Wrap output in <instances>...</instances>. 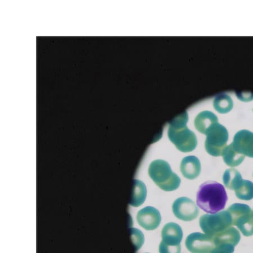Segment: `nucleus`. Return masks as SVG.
<instances>
[{"label":"nucleus","mask_w":253,"mask_h":253,"mask_svg":"<svg viewBox=\"0 0 253 253\" xmlns=\"http://www.w3.org/2000/svg\"><path fill=\"white\" fill-rule=\"evenodd\" d=\"M228 197L224 186L215 181H207L199 187L197 195L198 206L211 214L217 213L225 207Z\"/></svg>","instance_id":"obj_1"},{"label":"nucleus","mask_w":253,"mask_h":253,"mask_svg":"<svg viewBox=\"0 0 253 253\" xmlns=\"http://www.w3.org/2000/svg\"><path fill=\"white\" fill-rule=\"evenodd\" d=\"M188 121V114L185 111L169 122L168 129L169 140L183 153L193 152L198 145L197 136L187 126Z\"/></svg>","instance_id":"obj_2"},{"label":"nucleus","mask_w":253,"mask_h":253,"mask_svg":"<svg viewBox=\"0 0 253 253\" xmlns=\"http://www.w3.org/2000/svg\"><path fill=\"white\" fill-rule=\"evenodd\" d=\"M149 175L159 187L166 191L175 190L180 185V178L171 169L168 162L161 159L151 163Z\"/></svg>","instance_id":"obj_3"},{"label":"nucleus","mask_w":253,"mask_h":253,"mask_svg":"<svg viewBox=\"0 0 253 253\" xmlns=\"http://www.w3.org/2000/svg\"><path fill=\"white\" fill-rule=\"evenodd\" d=\"M206 135L207 153L213 157L222 156L228 140V132L225 126L217 122L208 129Z\"/></svg>","instance_id":"obj_4"},{"label":"nucleus","mask_w":253,"mask_h":253,"mask_svg":"<svg viewBox=\"0 0 253 253\" xmlns=\"http://www.w3.org/2000/svg\"><path fill=\"white\" fill-rule=\"evenodd\" d=\"M199 223L203 231L212 237L232 225L231 216L227 211L213 214L203 215L200 218Z\"/></svg>","instance_id":"obj_5"},{"label":"nucleus","mask_w":253,"mask_h":253,"mask_svg":"<svg viewBox=\"0 0 253 253\" xmlns=\"http://www.w3.org/2000/svg\"><path fill=\"white\" fill-rule=\"evenodd\" d=\"M227 211L231 214L232 225L237 226L244 236L253 235V212L250 207L236 203L228 208Z\"/></svg>","instance_id":"obj_6"},{"label":"nucleus","mask_w":253,"mask_h":253,"mask_svg":"<svg viewBox=\"0 0 253 253\" xmlns=\"http://www.w3.org/2000/svg\"><path fill=\"white\" fill-rule=\"evenodd\" d=\"M185 244L187 250L193 253H210L215 247L213 237L200 232L187 236Z\"/></svg>","instance_id":"obj_7"},{"label":"nucleus","mask_w":253,"mask_h":253,"mask_svg":"<svg viewBox=\"0 0 253 253\" xmlns=\"http://www.w3.org/2000/svg\"><path fill=\"white\" fill-rule=\"evenodd\" d=\"M172 210L175 217L183 221H193L199 214L197 205L192 200L186 197L175 200L173 204Z\"/></svg>","instance_id":"obj_8"},{"label":"nucleus","mask_w":253,"mask_h":253,"mask_svg":"<svg viewBox=\"0 0 253 253\" xmlns=\"http://www.w3.org/2000/svg\"><path fill=\"white\" fill-rule=\"evenodd\" d=\"M137 221L139 225L148 231L157 229L161 222V215L156 208L146 207L138 212Z\"/></svg>","instance_id":"obj_9"},{"label":"nucleus","mask_w":253,"mask_h":253,"mask_svg":"<svg viewBox=\"0 0 253 253\" xmlns=\"http://www.w3.org/2000/svg\"><path fill=\"white\" fill-rule=\"evenodd\" d=\"M232 144L240 154L253 158V132L250 130H239L235 134Z\"/></svg>","instance_id":"obj_10"},{"label":"nucleus","mask_w":253,"mask_h":253,"mask_svg":"<svg viewBox=\"0 0 253 253\" xmlns=\"http://www.w3.org/2000/svg\"><path fill=\"white\" fill-rule=\"evenodd\" d=\"M183 238L182 228L177 223L166 224L162 231V242L166 246L175 247L180 245Z\"/></svg>","instance_id":"obj_11"},{"label":"nucleus","mask_w":253,"mask_h":253,"mask_svg":"<svg viewBox=\"0 0 253 253\" xmlns=\"http://www.w3.org/2000/svg\"><path fill=\"white\" fill-rule=\"evenodd\" d=\"M180 170L185 178L194 179L197 178L201 173V162L199 159L195 156L186 157L182 159Z\"/></svg>","instance_id":"obj_12"},{"label":"nucleus","mask_w":253,"mask_h":253,"mask_svg":"<svg viewBox=\"0 0 253 253\" xmlns=\"http://www.w3.org/2000/svg\"><path fill=\"white\" fill-rule=\"evenodd\" d=\"M217 122V117L213 113L206 111L198 114L195 118L194 125L199 132L206 134L208 129Z\"/></svg>","instance_id":"obj_13"},{"label":"nucleus","mask_w":253,"mask_h":253,"mask_svg":"<svg viewBox=\"0 0 253 253\" xmlns=\"http://www.w3.org/2000/svg\"><path fill=\"white\" fill-rule=\"evenodd\" d=\"M213 238L215 247L222 244H230L236 247L240 242L241 236L236 228L230 227L215 235Z\"/></svg>","instance_id":"obj_14"},{"label":"nucleus","mask_w":253,"mask_h":253,"mask_svg":"<svg viewBox=\"0 0 253 253\" xmlns=\"http://www.w3.org/2000/svg\"><path fill=\"white\" fill-rule=\"evenodd\" d=\"M146 194V187L144 183L138 179H134L130 205L133 207L141 206L145 201Z\"/></svg>","instance_id":"obj_15"},{"label":"nucleus","mask_w":253,"mask_h":253,"mask_svg":"<svg viewBox=\"0 0 253 253\" xmlns=\"http://www.w3.org/2000/svg\"><path fill=\"white\" fill-rule=\"evenodd\" d=\"M224 162L230 167H234L239 166L244 160L245 157L235 150L232 143L226 147L222 153Z\"/></svg>","instance_id":"obj_16"},{"label":"nucleus","mask_w":253,"mask_h":253,"mask_svg":"<svg viewBox=\"0 0 253 253\" xmlns=\"http://www.w3.org/2000/svg\"><path fill=\"white\" fill-rule=\"evenodd\" d=\"M243 180L242 175L234 169H227L223 174V183L228 189L235 191Z\"/></svg>","instance_id":"obj_17"},{"label":"nucleus","mask_w":253,"mask_h":253,"mask_svg":"<svg viewBox=\"0 0 253 253\" xmlns=\"http://www.w3.org/2000/svg\"><path fill=\"white\" fill-rule=\"evenodd\" d=\"M213 106L216 111L221 114H226L233 108L234 103L229 95L221 93L214 98Z\"/></svg>","instance_id":"obj_18"},{"label":"nucleus","mask_w":253,"mask_h":253,"mask_svg":"<svg viewBox=\"0 0 253 253\" xmlns=\"http://www.w3.org/2000/svg\"><path fill=\"white\" fill-rule=\"evenodd\" d=\"M236 197L243 201H251L253 199V183L248 180H243L235 190Z\"/></svg>","instance_id":"obj_19"},{"label":"nucleus","mask_w":253,"mask_h":253,"mask_svg":"<svg viewBox=\"0 0 253 253\" xmlns=\"http://www.w3.org/2000/svg\"><path fill=\"white\" fill-rule=\"evenodd\" d=\"M130 232L134 250H135V252H137L144 243V234L137 228H132L130 230Z\"/></svg>","instance_id":"obj_20"},{"label":"nucleus","mask_w":253,"mask_h":253,"mask_svg":"<svg viewBox=\"0 0 253 253\" xmlns=\"http://www.w3.org/2000/svg\"><path fill=\"white\" fill-rule=\"evenodd\" d=\"M159 251L160 253H181V248L180 245L178 246L171 247L166 246L161 242L159 245Z\"/></svg>","instance_id":"obj_21"},{"label":"nucleus","mask_w":253,"mask_h":253,"mask_svg":"<svg viewBox=\"0 0 253 253\" xmlns=\"http://www.w3.org/2000/svg\"><path fill=\"white\" fill-rule=\"evenodd\" d=\"M235 247L230 244H222L216 246L210 253H234Z\"/></svg>","instance_id":"obj_22"},{"label":"nucleus","mask_w":253,"mask_h":253,"mask_svg":"<svg viewBox=\"0 0 253 253\" xmlns=\"http://www.w3.org/2000/svg\"><path fill=\"white\" fill-rule=\"evenodd\" d=\"M236 95L238 99L242 101L249 102L253 100V92H236Z\"/></svg>","instance_id":"obj_23"},{"label":"nucleus","mask_w":253,"mask_h":253,"mask_svg":"<svg viewBox=\"0 0 253 253\" xmlns=\"http://www.w3.org/2000/svg\"></svg>","instance_id":"obj_24"},{"label":"nucleus","mask_w":253,"mask_h":253,"mask_svg":"<svg viewBox=\"0 0 253 253\" xmlns=\"http://www.w3.org/2000/svg\"></svg>","instance_id":"obj_25"}]
</instances>
